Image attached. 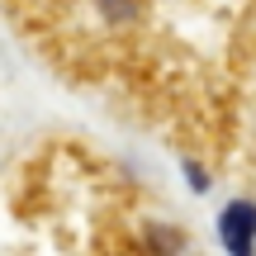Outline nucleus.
<instances>
[{
	"mask_svg": "<svg viewBox=\"0 0 256 256\" xmlns=\"http://www.w3.org/2000/svg\"><path fill=\"white\" fill-rule=\"evenodd\" d=\"M252 238H256V209L252 204H228V214H223V242L232 252H252Z\"/></svg>",
	"mask_w": 256,
	"mask_h": 256,
	"instance_id": "1",
	"label": "nucleus"
}]
</instances>
